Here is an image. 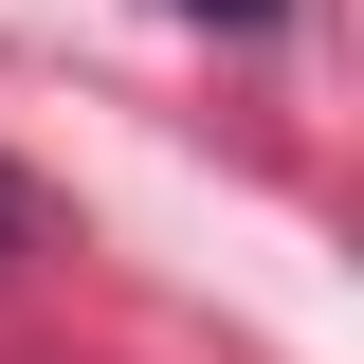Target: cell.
Listing matches in <instances>:
<instances>
[{"label": "cell", "mask_w": 364, "mask_h": 364, "mask_svg": "<svg viewBox=\"0 0 364 364\" xmlns=\"http://www.w3.org/2000/svg\"><path fill=\"white\" fill-rule=\"evenodd\" d=\"M182 18H219V37H255V18H273V0H182Z\"/></svg>", "instance_id": "cell-1"}, {"label": "cell", "mask_w": 364, "mask_h": 364, "mask_svg": "<svg viewBox=\"0 0 364 364\" xmlns=\"http://www.w3.org/2000/svg\"><path fill=\"white\" fill-rule=\"evenodd\" d=\"M18 237H37V200H18V164H0V255H18Z\"/></svg>", "instance_id": "cell-2"}]
</instances>
